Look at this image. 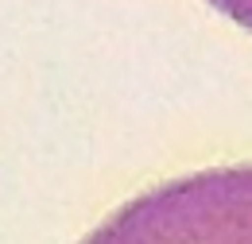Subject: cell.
<instances>
[{
  "mask_svg": "<svg viewBox=\"0 0 252 244\" xmlns=\"http://www.w3.org/2000/svg\"><path fill=\"white\" fill-rule=\"evenodd\" d=\"M210 8H218L221 16H229L233 24H241L245 31H252V0H206Z\"/></svg>",
  "mask_w": 252,
  "mask_h": 244,
  "instance_id": "cell-1",
  "label": "cell"
}]
</instances>
